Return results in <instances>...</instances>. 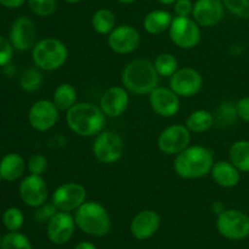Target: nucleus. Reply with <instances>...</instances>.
Returning a JSON list of instances; mask_svg holds the SVG:
<instances>
[{"label": "nucleus", "mask_w": 249, "mask_h": 249, "mask_svg": "<svg viewBox=\"0 0 249 249\" xmlns=\"http://www.w3.org/2000/svg\"><path fill=\"white\" fill-rule=\"evenodd\" d=\"M68 128L82 138H91L104 130L106 116L100 107L89 102H77L66 114Z\"/></svg>", "instance_id": "obj_1"}, {"label": "nucleus", "mask_w": 249, "mask_h": 249, "mask_svg": "<svg viewBox=\"0 0 249 249\" xmlns=\"http://www.w3.org/2000/svg\"><path fill=\"white\" fill-rule=\"evenodd\" d=\"M214 164V155L204 146H189L177 155L174 170L182 179H199L211 174Z\"/></svg>", "instance_id": "obj_2"}, {"label": "nucleus", "mask_w": 249, "mask_h": 249, "mask_svg": "<svg viewBox=\"0 0 249 249\" xmlns=\"http://www.w3.org/2000/svg\"><path fill=\"white\" fill-rule=\"evenodd\" d=\"M122 84L129 92L135 95H150L158 87L160 75L155 65L145 58L133 60L123 68Z\"/></svg>", "instance_id": "obj_3"}, {"label": "nucleus", "mask_w": 249, "mask_h": 249, "mask_svg": "<svg viewBox=\"0 0 249 249\" xmlns=\"http://www.w3.org/2000/svg\"><path fill=\"white\" fill-rule=\"evenodd\" d=\"M75 225L84 233L104 237L111 231V218L107 209L95 201H85L74 214Z\"/></svg>", "instance_id": "obj_4"}, {"label": "nucleus", "mask_w": 249, "mask_h": 249, "mask_svg": "<svg viewBox=\"0 0 249 249\" xmlns=\"http://www.w3.org/2000/svg\"><path fill=\"white\" fill-rule=\"evenodd\" d=\"M68 58V49L63 41L56 38H44L36 41L32 49V60L40 71H53L62 67Z\"/></svg>", "instance_id": "obj_5"}, {"label": "nucleus", "mask_w": 249, "mask_h": 249, "mask_svg": "<svg viewBox=\"0 0 249 249\" xmlns=\"http://www.w3.org/2000/svg\"><path fill=\"white\" fill-rule=\"evenodd\" d=\"M216 230L226 240H245L249 236V216L240 209H225L216 218Z\"/></svg>", "instance_id": "obj_6"}, {"label": "nucleus", "mask_w": 249, "mask_h": 249, "mask_svg": "<svg viewBox=\"0 0 249 249\" xmlns=\"http://www.w3.org/2000/svg\"><path fill=\"white\" fill-rule=\"evenodd\" d=\"M124 141L119 134L112 130H102L92 142L94 157L104 164L118 162L124 153Z\"/></svg>", "instance_id": "obj_7"}, {"label": "nucleus", "mask_w": 249, "mask_h": 249, "mask_svg": "<svg viewBox=\"0 0 249 249\" xmlns=\"http://www.w3.org/2000/svg\"><path fill=\"white\" fill-rule=\"evenodd\" d=\"M201 26L191 17L175 16L169 28V38L178 48L190 50L201 41Z\"/></svg>", "instance_id": "obj_8"}, {"label": "nucleus", "mask_w": 249, "mask_h": 249, "mask_svg": "<svg viewBox=\"0 0 249 249\" xmlns=\"http://www.w3.org/2000/svg\"><path fill=\"white\" fill-rule=\"evenodd\" d=\"M191 142V131L186 125L173 124L165 128L158 136L157 145L160 152L168 156H177L189 147Z\"/></svg>", "instance_id": "obj_9"}, {"label": "nucleus", "mask_w": 249, "mask_h": 249, "mask_svg": "<svg viewBox=\"0 0 249 249\" xmlns=\"http://www.w3.org/2000/svg\"><path fill=\"white\" fill-rule=\"evenodd\" d=\"M87 189L78 182H65L53 192V203L60 212L77 211L87 201Z\"/></svg>", "instance_id": "obj_10"}, {"label": "nucleus", "mask_w": 249, "mask_h": 249, "mask_svg": "<svg viewBox=\"0 0 249 249\" xmlns=\"http://www.w3.org/2000/svg\"><path fill=\"white\" fill-rule=\"evenodd\" d=\"M169 88L179 97H192L203 88V77L194 68H179L169 78Z\"/></svg>", "instance_id": "obj_11"}, {"label": "nucleus", "mask_w": 249, "mask_h": 249, "mask_svg": "<svg viewBox=\"0 0 249 249\" xmlns=\"http://www.w3.org/2000/svg\"><path fill=\"white\" fill-rule=\"evenodd\" d=\"M60 111L50 100H38L31 106L28 112V122L36 131H49L57 124Z\"/></svg>", "instance_id": "obj_12"}, {"label": "nucleus", "mask_w": 249, "mask_h": 249, "mask_svg": "<svg viewBox=\"0 0 249 249\" xmlns=\"http://www.w3.org/2000/svg\"><path fill=\"white\" fill-rule=\"evenodd\" d=\"M141 41V36L135 27L130 24H121L107 36V44L113 53L119 55L131 53L139 48Z\"/></svg>", "instance_id": "obj_13"}, {"label": "nucleus", "mask_w": 249, "mask_h": 249, "mask_svg": "<svg viewBox=\"0 0 249 249\" xmlns=\"http://www.w3.org/2000/svg\"><path fill=\"white\" fill-rule=\"evenodd\" d=\"M18 194L24 204L38 208L48 202L49 187L41 175L29 174L19 182Z\"/></svg>", "instance_id": "obj_14"}, {"label": "nucleus", "mask_w": 249, "mask_h": 249, "mask_svg": "<svg viewBox=\"0 0 249 249\" xmlns=\"http://www.w3.org/2000/svg\"><path fill=\"white\" fill-rule=\"evenodd\" d=\"M10 43L15 50L27 51L36 44V28L34 22L26 16H19L10 28Z\"/></svg>", "instance_id": "obj_15"}, {"label": "nucleus", "mask_w": 249, "mask_h": 249, "mask_svg": "<svg viewBox=\"0 0 249 249\" xmlns=\"http://www.w3.org/2000/svg\"><path fill=\"white\" fill-rule=\"evenodd\" d=\"M75 228L77 225H75L74 216L71 215L68 212L58 211L48 223L46 235L51 243L61 246L67 243L72 238Z\"/></svg>", "instance_id": "obj_16"}, {"label": "nucleus", "mask_w": 249, "mask_h": 249, "mask_svg": "<svg viewBox=\"0 0 249 249\" xmlns=\"http://www.w3.org/2000/svg\"><path fill=\"white\" fill-rule=\"evenodd\" d=\"M148 101L153 112L164 118L174 117L180 109L179 96L170 88L157 87L151 91Z\"/></svg>", "instance_id": "obj_17"}, {"label": "nucleus", "mask_w": 249, "mask_h": 249, "mask_svg": "<svg viewBox=\"0 0 249 249\" xmlns=\"http://www.w3.org/2000/svg\"><path fill=\"white\" fill-rule=\"evenodd\" d=\"M223 0H196L192 16L201 27H213L224 18Z\"/></svg>", "instance_id": "obj_18"}, {"label": "nucleus", "mask_w": 249, "mask_h": 249, "mask_svg": "<svg viewBox=\"0 0 249 249\" xmlns=\"http://www.w3.org/2000/svg\"><path fill=\"white\" fill-rule=\"evenodd\" d=\"M128 90L124 87H112L104 92L100 99V108L106 117L117 118L124 114L129 106Z\"/></svg>", "instance_id": "obj_19"}, {"label": "nucleus", "mask_w": 249, "mask_h": 249, "mask_svg": "<svg viewBox=\"0 0 249 249\" xmlns=\"http://www.w3.org/2000/svg\"><path fill=\"white\" fill-rule=\"evenodd\" d=\"M160 226V216L157 212L146 209L136 214L130 223V232L136 240L146 241L156 235Z\"/></svg>", "instance_id": "obj_20"}, {"label": "nucleus", "mask_w": 249, "mask_h": 249, "mask_svg": "<svg viewBox=\"0 0 249 249\" xmlns=\"http://www.w3.org/2000/svg\"><path fill=\"white\" fill-rule=\"evenodd\" d=\"M211 175L216 185L224 189H233L240 184L241 172L230 160L214 162Z\"/></svg>", "instance_id": "obj_21"}, {"label": "nucleus", "mask_w": 249, "mask_h": 249, "mask_svg": "<svg viewBox=\"0 0 249 249\" xmlns=\"http://www.w3.org/2000/svg\"><path fill=\"white\" fill-rule=\"evenodd\" d=\"M26 162L18 153H7L0 160V175L5 181H16L23 175Z\"/></svg>", "instance_id": "obj_22"}, {"label": "nucleus", "mask_w": 249, "mask_h": 249, "mask_svg": "<svg viewBox=\"0 0 249 249\" xmlns=\"http://www.w3.org/2000/svg\"><path fill=\"white\" fill-rule=\"evenodd\" d=\"M173 18L172 14L165 10H152L143 18V28L148 34H162L169 31Z\"/></svg>", "instance_id": "obj_23"}, {"label": "nucleus", "mask_w": 249, "mask_h": 249, "mask_svg": "<svg viewBox=\"0 0 249 249\" xmlns=\"http://www.w3.org/2000/svg\"><path fill=\"white\" fill-rule=\"evenodd\" d=\"M77 97L78 94L75 88L68 83H62L53 90V102L58 111L67 112L77 104Z\"/></svg>", "instance_id": "obj_24"}, {"label": "nucleus", "mask_w": 249, "mask_h": 249, "mask_svg": "<svg viewBox=\"0 0 249 249\" xmlns=\"http://www.w3.org/2000/svg\"><path fill=\"white\" fill-rule=\"evenodd\" d=\"M229 160L241 173H249V141H235L229 150Z\"/></svg>", "instance_id": "obj_25"}, {"label": "nucleus", "mask_w": 249, "mask_h": 249, "mask_svg": "<svg viewBox=\"0 0 249 249\" xmlns=\"http://www.w3.org/2000/svg\"><path fill=\"white\" fill-rule=\"evenodd\" d=\"M215 123L214 116L212 112L207 109H196L191 112L186 119V126L191 133H204L208 131Z\"/></svg>", "instance_id": "obj_26"}, {"label": "nucleus", "mask_w": 249, "mask_h": 249, "mask_svg": "<svg viewBox=\"0 0 249 249\" xmlns=\"http://www.w3.org/2000/svg\"><path fill=\"white\" fill-rule=\"evenodd\" d=\"M116 15L109 9H99L91 17V26L96 33L108 36L116 28Z\"/></svg>", "instance_id": "obj_27"}, {"label": "nucleus", "mask_w": 249, "mask_h": 249, "mask_svg": "<svg viewBox=\"0 0 249 249\" xmlns=\"http://www.w3.org/2000/svg\"><path fill=\"white\" fill-rule=\"evenodd\" d=\"M153 65H155L158 75L164 78H170L179 70V67H178V60L175 58V56L173 53H160L155 58Z\"/></svg>", "instance_id": "obj_28"}, {"label": "nucleus", "mask_w": 249, "mask_h": 249, "mask_svg": "<svg viewBox=\"0 0 249 249\" xmlns=\"http://www.w3.org/2000/svg\"><path fill=\"white\" fill-rule=\"evenodd\" d=\"M43 84V75L39 68H27L19 77L21 89L26 92H34L40 89Z\"/></svg>", "instance_id": "obj_29"}, {"label": "nucleus", "mask_w": 249, "mask_h": 249, "mask_svg": "<svg viewBox=\"0 0 249 249\" xmlns=\"http://www.w3.org/2000/svg\"><path fill=\"white\" fill-rule=\"evenodd\" d=\"M237 111H236V104L231 101H225L220 104L216 109L214 121L220 126H229L237 119Z\"/></svg>", "instance_id": "obj_30"}, {"label": "nucleus", "mask_w": 249, "mask_h": 249, "mask_svg": "<svg viewBox=\"0 0 249 249\" xmlns=\"http://www.w3.org/2000/svg\"><path fill=\"white\" fill-rule=\"evenodd\" d=\"M1 249H33L29 238L18 231H10L2 237Z\"/></svg>", "instance_id": "obj_31"}, {"label": "nucleus", "mask_w": 249, "mask_h": 249, "mask_svg": "<svg viewBox=\"0 0 249 249\" xmlns=\"http://www.w3.org/2000/svg\"><path fill=\"white\" fill-rule=\"evenodd\" d=\"M24 215L21 209L16 207L7 208L2 214V224L9 231H19L23 226Z\"/></svg>", "instance_id": "obj_32"}, {"label": "nucleus", "mask_w": 249, "mask_h": 249, "mask_svg": "<svg viewBox=\"0 0 249 249\" xmlns=\"http://www.w3.org/2000/svg\"><path fill=\"white\" fill-rule=\"evenodd\" d=\"M29 9L39 17L51 16L56 11L57 0H27Z\"/></svg>", "instance_id": "obj_33"}, {"label": "nucleus", "mask_w": 249, "mask_h": 249, "mask_svg": "<svg viewBox=\"0 0 249 249\" xmlns=\"http://www.w3.org/2000/svg\"><path fill=\"white\" fill-rule=\"evenodd\" d=\"M228 11L240 18H249V0H223Z\"/></svg>", "instance_id": "obj_34"}, {"label": "nucleus", "mask_w": 249, "mask_h": 249, "mask_svg": "<svg viewBox=\"0 0 249 249\" xmlns=\"http://www.w3.org/2000/svg\"><path fill=\"white\" fill-rule=\"evenodd\" d=\"M58 212L55 204L53 202H45L40 207L36 208L33 214V218L36 223L39 224H48L53 215Z\"/></svg>", "instance_id": "obj_35"}, {"label": "nucleus", "mask_w": 249, "mask_h": 249, "mask_svg": "<svg viewBox=\"0 0 249 249\" xmlns=\"http://www.w3.org/2000/svg\"><path fill=\"white\" fill-rule=\"evenodd\" d=\"M48 158L41 153H36L28 160V170L34 175H43L48 169Z\"/></svg>", "instance_id": "obj_36"}, {"label": "nucleus", "mask_w": 249, "mask_h": 249, "mask_svg": "<svg viewBox=\"0 0 249 249\" xmlns=\"http://www.w3.org/2000/svg\"><path fill=\"white\" fill-rule=\"evenodd\" d=\"M14 55V46L6 38L0 36V67L7 66Z\"/></svg>", "instance_id": "obj_37"}, {"label": "nucleus", "mask_w": 249, "mask_h": 249, "mask_svg": "<svg viewBox=\"0 0 249 249\" xmlns=\"http://www.w3.org/2000/svg\"><path fill=\"white\" fill-rule=\"evenodd\" d=\"M194 11V2L191 0H177L174 2V12L177 16L190 17Z\"/></svg>", "instance_id": "obj_38"}, {"label": "nucleus", "mask_w": 249, "mask_h": 249, "mask_svg": "<svg viewBox=\"0 0 249 249\" xmlns=\"http://www.w3.org/2000/svg\"><path fill=\"white\" fill-rule=\"evenodd\" d=\"M237 117L242 122L249 123V96H243L236 102Z\"/></svg>", "instance_id": "obj_39"}, {"label": "nucleus", "mask_w": 249, "mask_h": 249, "mask_svg": "<svg viewBox=\"0 0 249 249\" xmlns=\"http://www.w3.org/2000/svg\"><path fill=\"white\" fill-rule=\"evenodd\" d=\"M27 0H0V5L7 9H18Z\"/></svg>", "instance_id": "obj_40"}, {"label": "nucleus", "mask_w": 249, "mask_h": 249, "mask_svg": "<svg viewBox=\"0 0 249 249\" xmlns=\"http://www.w3.org/2000/svg\"><path fill=\"white\" fill-rule=\"evenodd\" d=\"M74 249H97L96 246L91 242H88V241H83V242H79L77 246H75Z\"/></svg>", "instance_id": "obj_41"}, {"label": "nucleus", "mask_w": 249, "mask_h": 249, "mask_svg": "<svg viewBox=\"0 0 249 249\" xmlns=\"http://www.w3.org/2000/svg\"><path fill=\"white\" fill-rule=\"evenodd\" d=\"M212 211H213L214 213L216 214V215H219L221 212L225 211V207H224V204L221 203V202L216 201V202H214L213 204H212Z\"/></svg>", "instance_id": "obj_42"}, {"label": "nucleus", "mask_w": 249, "mask_h": 249, "mask_svg": "<svg viewBox=\"0 0 249 249\" xmlns=\"http://www.w3.org/2000/svg\"><path fill=\"white\" fill-rule=\"evenodd\" d=\"M158 1L162 5H174V2L177 1V0H158Z\"/></svg>", "instance_id": "obj_43"}, {"label": "nucleus", "mask_w": 249, "mask_h": 249, "mask_svg": "<svg viewBox=\"0 0 249 249\" xmlns=\"http://www.w3.org/2000/svg\"><path fill=\"white\" fill-rule=\"evenodd\" d=\"M119 2H121V4H124V5H130V4H133V2H135L136 0H118Z\"/></svg>", "instance_id": "obj_44"}, {"label": "nucleus", "mask_w": 249, "mask_h": 249, "mask_svg": "<svg viewBox=\"0 0 249 249\" xmlns=\"http://www.w3.org/2000/svg\"><path fill=\"white\" fill-rule=\"evenodd\" d=\"M66 2H68V4H78V2L83 1V0H65Z\"/></svg>", "instance_id": "obj_45"}, {"label": "nucleus", "mask_w": 249, "mask_h": 249, "mask_svg": "<svg viewBox=\"0 0 249 249\" xmlns=\"http://www.w3.org/2000/svg\"><path fill=\"white\" fill-rule=\"evenodd\" d=\"M1 242H2V237L0 236V249H1Z\"/></svg>", "instance_id": "obj_46"}, {"label": "nucleus", "mask_w": 249, "mask_h": 249, "mask_svg": "<svg viewBox=\"0 0 249 249\" xmlns=\"http://www.w3.org/2000/svg\"><path fill=\"white\" fill-rule=\"evenodd\" d=\"M1 180H2V178H1V175H0V182H1Z\"/></svg>", "instance_id": "obj_47"}]
</instances>
